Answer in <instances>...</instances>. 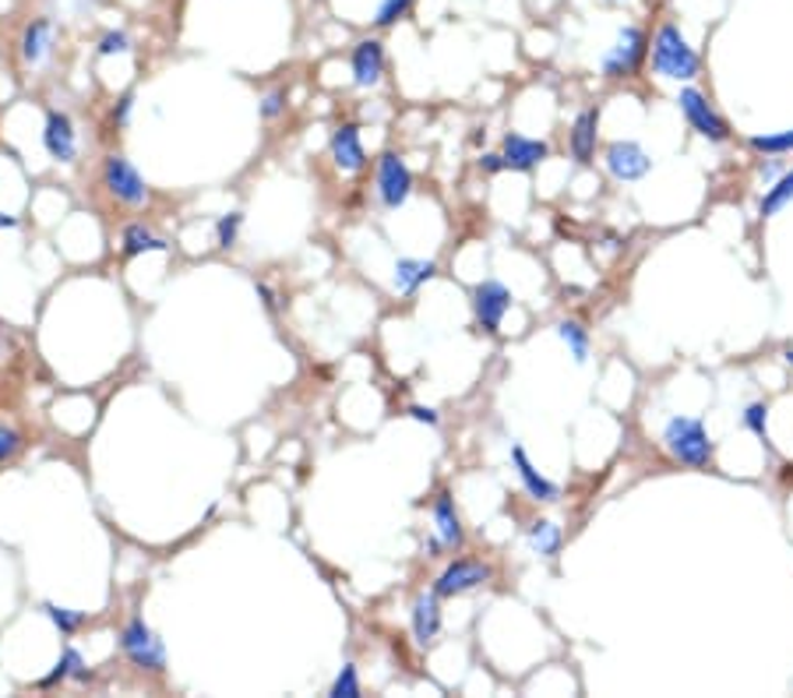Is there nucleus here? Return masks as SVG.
I'll return each mask as SVG.
<instances>
[{
	"label": "nucleus",
	"mask_w": 793,
	"mask_h": 698,
	"mask_svg": "<svg viewBox=\"0 0 793 698\" xmlns=\"http://www.w3.org/2000/svg\"><path fill=\"white\" fill-rule=\"evenodd\" d=\"M652 71L670 82H692L701 71V57L673 22H663L652 36Z\"/></svg>",
	"instance_id": "obj_1"
},
{
	"label": "nucleus",
	"mask_w": 793,
	"mask_h": 698,
	"mask_svg": "<svg viewBox=\"0 0 793 698\" xmlns=\"http://www.w3.org/2000/svg\"><path fill=\"white\" fill-rule=\"evenodd\" d=\"M663 444L678 463L695 466V469L709 466V458H712L709 430L695 417H670L667 427H663Z\"/></svg>",
	"instance_id": "obj_2"
},
{
	"label": "nucleus",
	"mask_w": 793,
	"mask_h": 698,
	"mask_svg": "<svg viewBox=\"0 0 793 698\" xmlns=\"http://www.w3.org/2000/svg\"><path fill=\"white\" fill-rule=\"evenodd\" d=\"M121 649L134 666H142L148 674L167 671V646H162V638L145 625V617L127 621L121 632Z\"/></svg>",
	"instance_id": "obj_3"
},
{
	"label": "nucleus",
	"mask_w": 793,
	"mask_h": 698,
	"mask_svg": "<svg viewBox=\"0 0 793 698\" xmlns=\"http://www.w3.org/2000/svg\"><path fill=\"white\" fill-rule=\"evenodd\" d=\"M646 53H649V36L638 25H624L618 33V42L603 57V74L607 78H627V74H635L642 68Z\"/></svg>",
	"instance_id": "obj_4"
},
{
	"label": "nucleus",
	"mask_w": 793,
	"mask_h": 698,
	"mask_svg": "<svg viewBox=\"0 0 793 698\" xmlns=\"http://www.w3.org/2000/svg\"><path fill=\"white\" fill-rule=\"evenodd\" d=\"M512 310V290L504 286L498 279H484L473 286V315L480 321L484 332H501V321L504 315Z\"/></svg>",
	"instance_id": "obj_5"
},
{
	"label": "nucleus",
	"mask_w": 793,
	"mask_h": 698,
	"mask_svg": "<svg viewBox=\"0 0 793 698\" xmlns=\"http://www.w3.org/2000/svg\"><path fill=\"white\" fill-rule=\"evenodd\" d=\"M102 181H107V191L117 201L134 205V209L148 201L145 176L134 170L131 159H124V156H107V162H102Z\"/></svg>",
	"instance_id": "obj_6"
},
{
	"label": "nucleus",
	"mask_w": 793,
	"mask_h": 698,
	"mask_svg": "<svg viewBox=\"0 0 793 698\" xmlns=\"http://www.w3.org/2000/svg\"><path fill=\"white\" fill-rule=\"evenodd\" d=\"M678 107L684 113V121L692 124V131H698L701 138L712 142V145H720L730 138V131L727 124L716 117V110L709 107V99L698 93V88H681V96H678Z\"/></svg>",
	"instance_id": "obj_7"
},
{
	"label": "nucleus",
	"mask_w": 793,
	"mask_h": 698,
	"mask_svg": "<svg viewBox=\"0 0 793 698\" xmlns=\"http://www.w3.org/2000/svg\"><path fill=\"white\" fill-rule=\"evenodd\" d=\"M413 195V173L395 152H385L378 159V198L385 209H402Z\"/></svg>",
	"instance_id": "obj_8"
},
{
	"label": "nucleus",
	"mask_w": 793,
	"mask_h": 698,
	"mask_svg": "<svg viewBox=\"0 0 793 698\" xmlns=\"http://www.w3.org/2000/svg\"><path fill=\"white\" fill-rule=\"evenodd\" d=\"M484 583H490V568L484 561H452L448 568L438 575V583H434V592H438V600H452V597H462V592H473L480 589Z\"/></svg>",
	"instance_id": "obj_9"
},
{
	"label": "nucleus",
	"mask_w": 793,
	"mask_h": 698,
	"mask_svg": "<svg viewBox=\"0 0 793 698\" xmlns=\"http://www.w3.org/2000/svg\"><path fill=\"white\" fill-rule=\"evenodd\" d=\"M603 159L610 176H618V181H642L652 170V159L638 142H613Z\"/></svg>",
	"instance_id": "obj_10"
},
{
	"label": "nucleus",
	"mask_w": 793,
	"mask_h": 698,
	"mask_svg": "<svg viewBox=\"0 0 793 698\" xmlns=\"http://www.w3.org/2000/svg\"><path fill=\"white\" fill-rule=\"evenodd\" d=\"M350 71L356 88H374L385 74V42L381 39H361L350 53Z\"/></svg>",
	"instance_id": "obj_11"
},
{
	"label": "nucleus",
	"mask_w": 793,
	"mask_h": 698,
	"mask_svg": "<svg viewBox=\"0 0 793 698\" xmlns=\"http://www.w3.org/2000/svg\"><path fill=\"white\" fill-rule=\"evenodd\" d=\"M501 156H504V167L508 170H518V173H529L533 167H540V162L550 156L547 142L540 138H526V135H504L501 142Z\"/></svg>",
	"instance_id": "obj_12"
},
{
	"label": "nucleus",
	"mask_w": 793,
	"mask_h": 698,
	"mask_svg": "<svg viewBox=\"0 0 793 698\" xmlns=\"http://www.w3.org/2000/svg\"><path fill=\"white\" fill-rule=\"evenodd\" d=\"M42 145H47L50 159L57 162H71L78 156V135H74V121L68 113H50L47 127H42Z\"/></svg>",
	"instance_id": "obj_13"
},
{
	"label": "nucleus",
	"mask_w": 793,
	"mask_h": 698,
	"mask_svg": "<svg viewBox=\"0 0 793 698\" xmlns=\"http://www.w3.org/2000/svg\"><path fill=\"white\" fill-rule=\"evenodd\" d=\"M53 42H57L53 19H33L25 25V33H22V61L28 68L47 64V57L53 53Z\"/></svg>",
	"instance_id": "obj_14"
},
{
	"label": "nucleus",
	"mask_w": 793,
	"mask_h": 698,
	"mask_svg": "<svg viewBox=\"0 0 793 698\" xmlns=\"http://www.w3.org/2000/svg\"><path fill=\"white\" fill-rule=\"evenodd\" d=\"M332 159L342 173H361L367 167V152H364V142H361V127L356 124H342L335 127L332 135Z\"/></svg>",
	"instance_id": "obj_15"
},
{
	"label": "nucleus",
	"mask_w": 793,
	"mask_h": 698,
	"mask_svg": "<svg viewBox=\"0 0 793 698\" xmlns=\"http://www.w3.org/2000/svg\"><path fill=\"white\" fill-rule=\"evenodd\" d=\"M410 625H413V638L420 646H430L434 638H438L441 632V607H438V592H424V597H416L413 603V617H410Z\"/></svg>",
	"instance_id": "obj_16"
},
{
	"label": "nucleus",
	"mask_w": 793,
	"mask_h": 698,
	"mask_svg": "<svg viewBox=\"0 0 793 698\" xmlns=\"http://www.w3.org/2000/svg\"><path fill=\"white\" fill-rule=\"evenodd\" d=\"M434 532H438V543L448 547V551H455V547H462V518L455 512V501L452 494H438L434 498Z\"/></svg>",
	"instance_id": "obj_17"
},
{
	"label": "nucleus",
	"mask_w": 793,
	"mask_h": 698,
	"mask_svg": "<svg viewBox=\"0 0 793 698\" xmlns=\"http://www.w3.org/2000/svg\"><path fill=\"white\" fill-rule=\"evenodd\" d=\"M512 463H515V473H518L522 487L529 490V498H536V501H558V494H561L558 483H550L547 477H540V469L529 463V455H526V449H522V444H515V449H512Z\"/></svg>",
	"instance_id": "obj_18"
},
{
	"label": "nucleus",
	"mask_w": 793,
	"mask_h": 698,
	"mask_svg": "<svg viewBox=\"0 0 793 698\" xmlns=\"http://www.w3.org/2000/svg\"><path fill=\"white\" fill-rule=\"evenodd\" d=\"M596 127H600V110H582L572 124V156L586 167L596 152Z\"/></svg>",
	"instance_id": "obj_19"
},
{
	"label": "nucleus",
	"mask_w": 793,
	"mask_h": 698,
	"mask_svg": "<svg viewBox=\"0 0 793 698\" xmlns=\"http://www.w3.org/2000/svg\"><path fill=\"white\" fill-rule=\"evenodd\" d=\"M121 250H124L127 258L148 255V250H156V255H167L170 244L162 241V236H156L152 230H148L145 222H131V226H124V233H121Z\"/></svg>",
	"instance_id": "obj_20"
},
{
	"label": "nucleus",
	"mask_w": 793,
	"mask_h": 698,
	"mask_svg": "<svg viewBox=\"0 0 793 698\" xmlns=\"http://www.w3.org/2000/svg\"><path fill=\"white\" fill-rule=\"evenodd\" d=\"M434 275H438V265L434 261H424V258H399L395 261V290L399 293H416L424 286V282H430Z\"/></svg>",
	"instance_id": "obj_21"
},
{
	"label": "nucleus",
	"mask_w": 793,
	"mask_h": 698,
	"mask_svg": "<svg viewBox=\"0 0 793 698\" xmlns=\"http://www.w3.org/2000/svg\"><path fill=\"white\" fill-rule=\"evenodd\" d=\"M561 529L550 523V518H536V523L529 526V547L540 558H558L561 551Z\"/></svg>",
	"instance_id": "obj_22"
},
{
	"label": "nucleus",
	"mask_w": 793,
	"mask_h": 698,
	"mask_svg": "<svg viewBox=\"0 0 793 698\" xmlns=\"http://www.w3.org/2000/svg\"><path fill=\"white\" fill-rule=\"evenodd\" d=\"M790 201H793V170H790V173H783L780 181H776V184L766 191V198H761L758 212L769 219V216H776V212H783Z\"/></svg>",
	"instance_id": "obj_23"
},
{
	"label": "nucleus",
	"mask_w": 793,
	"mask_h": 698,
	"mask_svg": "<svg viewBox=\"0 0 793 698\" xmlns=\"http://www.w3.org/2000/svg\"><path fill=\"white\" fill-rule=\"evenodd\" d=\"M68 677H74V681H85L88 677V666H85V657L78 649H64V657H61V663H57V671L50 674V677H42V688H50V685H57V681H68Z\"/></svg>",
	"instance_id": "obj_24"
},
{
	"label": "nucleus",
	"mask_w": 793,
	"mask_h": 698,
	"mask_svg": "<svg viewBox=\"0 0 793 698\" xmlns=\"http://www.w3.org/2000/svg\"><path fill=\"white\" fill-rule=\"evenodd\" d=\"M558 335H561V343L572 350L575 364H586L589 360V332L582 329L578 321H561L558 324Z\"/></svg>",
	"instance_id": "obj_25"
},
{
	"label": "nucleus",
	"mask_w": 793,
	"mask_h": 698,
	"mask_svg": "<svg viewBox=\"0 0 793 698\" xmlns=\"http://www.w3.org/2000/svg\"><path fill=\"white\" fill-rule=\"evenodd\" d=\"M42 614L53 621L61 635H74V632L85 625V614L82 611H71V607H61V603H42Z\"/></svg>",
	"instance_id": "obj_26"
},
{
	"label": "nucleus",
	"mask_w": 793,
	"mask_h": 698,
	"mask_svg": "<svg viewBox=\"0 0 793 698\" xmlns=\"http://www.w3.org/2000/svg\"><path fill=\"white\" fill-rule=\"evenodd\" d=\"M332 698H361V674H356V663H342L339 677L328 688Z\"/></svg>",
	"instance_id": "obj_27"
},
{
	"label": "nucleus",
	"mask_w": 793,
	"mask_h": 698,
	"mask_svg": "<svg viewBox=\"0 0 793 698\" xmlns=\"http://www.w3.org/2000/svg\"><path fill=\"white\" fill-rule=\"evenodd\" d=\"M410 11H413V0H381L378 14H374V25L392 28V25H399L402 19H406Z\"/></svg>",
	"instance_id": "obj_28"
},
{
	"label": "nucleus",
	"mask_w": 793,
	"mask_h": 698,
	"mask_svg": "<svg viewBox=\"0 0 793 698\" xmlns=\"http://www.w3.org/2000/svg\"><path fill=\"white\" fill-rule=\"evenodd\" d=\"M744 427L752 430V434L758 438V441H766L769 444V406L766 403H752L744 409Z\"/></svg>",
	"instance_id": "obj_29"
},
{
	"label": "nucleus",
	"mask_w": 793,
	"mask_h": 698,
	"mask_svg": "<svg viewBox=\"0 0 793 698\" xmlns=\"http://www.w3.org/2000/svg\"><path fill=\"white\" fill-rule=\"evenodd\" d=\"M241 226H244V212H230L216 222V244L222 250H230L236 244V236H241Z\"/></svg>",
	"instance_id": "obj_30"
},
{
	"label": "nucleus",
	"mask_w": 793,
	"mask_h": 698,
	"mask_svg": "<svg viewBox=\"0 0 793 698\" xmlns=\"http://www.w3.org/2000/svg\"><path fill=\"white\" fill-rule=\"evenodd\" d=\"M755 152H769V156H783L793 152V131H780V135H758L752 138Z\"/></svg>",
	"instance_id": "obj_31"
},
{
	"label": "nucleus",
	"mask_w": 793,
	"mask_h": 698,
	"mask_svg": "<svg viewBox=\"0 0 793 698\" xmlns=\"http://www.w3.org/2000/svg\"><path fill=\"white\" fill-rule=\"evenodd\" d=\"M96 53L99 57H124V53H131V36L121 33V28H110V33L99 39Z\"/></svg>",
	"instance_id": "obj_32"
},
{
	"label": "nucleus",
	"mask_w": 793,
	"mask_h": 698,
	"mask_svg": "<svg viewBox=\"0 0 793 698\" xmlns=\"http://www.w3.org/2000/svg\"><path fill=\"white\" fill-rule=\"evenodd\" d=\"M282 113H286V93L276 88V93H268L261 99V117H265V121H276V117H282Z\"/></svg>",
	"instance_id": "obj_33"
},
{
	"label": "nucleus",
	"mask_w": 793,
	"mask_h": 698,
	"mask_svg": "<svg viewBox=\"0 0 793 698\" xmlns=\"http://www.w3.org/2000/svg\"><path fill=\"white\" fill-rule=\"evenodd\" d=\"M19 444H22V434L14 427H4L0 424V466L8 463V458L19 452Z\"/></svg>",
	"instance_id": "obj_34"
},
{
	"label": "nucleus",
	"mask_w": 793,
	"mask_h": 698,
	"mask_svg": "<svg viewBox=\"0 0 793 698\" xmlns=\"http://www.w3.org/2000/svg\"><path fill=\"white\" fill-rule=\"evenodd\" d=\"M131 107H134V93H124L121 102H117V110H113V124H117V127H124V124H127Z\"/></svg>",
	"instance_id": "obj_35"
},
{
	"label": "nucleus",
	"mask_w": 793,
	"mask_h": 698,
	"mask_svg": "<svg viewBox=\"0 0 793 698\" xmlns=\"http://www.w3.org/2000/svg\"><path fill=\"white\" fill-rule=\"evenodd\" d=\"M410 417H413V420H420V424L438 427V413H434L430 406H410Z\"/></svg>",
	"instance_id": "obj_36"
},
{
	"label": "nucleus",
	"mask_w": 793,
	"mask_h": 698,
	"mask_svg": "<svg viewBox=\"0 0 793 698\" xmlns=\"http://www.w3.org/2000/svg\"><path fill=\"white\" fill-rule=\"evenodd\" d=\"M480 167H484L487 173H501V170H508L501 152H487V156H480Z\"/></svg>",
	"instance_id": "obj_37"
},
{
	"label": "nucleus",
	"mask_w": 793,
	"mask_h": 698,
	"mask_svg": "<svg viewBox=\"0 0 793 698\" xmlns=\"http://www.w3.org/2000/svg\"><path fill=\"white\" fill-rule=\"evenodd\" d=\"M258 293L265 296V307H268V310H276V293L268 290V286H258Z\"/></svg>",
	"instance_id": "obj_38"
},
{
	"label": "nucleus",
	"mask_w": 793,
	"mask_h": 698,
	"mask_svg": "<svg viewBox=\"0 0 793 698\" xmlns=\"http://www.w3.org/2000/svg\"><path fill=\"white\" fill-rule=\"evenodd\" d=\"M14 226H19V219L8 216V212H0V230H14Z\"/></svg>",
	"instance_id": "obj_39"
},
{
	"label": "nucleus",
	"mask_w": 793,
	"mask_h": 698,
	"mask_svg": "<svg viewBox=\"0 0 793 698\" xmlns=\"http://www.w3.org/2000/svg\"><path fill=\"white\" fill-rule=\"evenodd\" d=\"M776 170H780V167H776V162H766V167H761V176H772Z\"/></svg>",
	"instance_id": "obj_40"
},
{
	"label": "nucleus",
	"mask_w": 793,
	"mask_h": 698,
	"mask_svg": "<svg viewBox=\"0 0 793 698\" xmlns=\"http://www.w3.org/2000/svg\"><path fill=\"white\" fill-rule=\"evenodd\" d=\"M783 356H786V364H793V350H786Z\"/></svg>",
	"instance_id": "obj_41"
},
{
	"label": "nucleus",
	"mask_w": 793,
	"mask_h": 698,
	"mask_svg": "<svg viewBox=\"0 0 793 698\" xmlns=\"http://www.w3.org/2000/svg\"><path fill=\"white\" fill-rule=\"evenodd\" d=\"M74 4H78V8H85V4H93V0H74Z\"/></svg>",
	"instance_id": "obj_42"
},
{
	"label": "nucleus",
	"mask_w": 793,
	"mask_h": 698,
	"mask_svg": "<svg viewBox=\"0 0 793 698\" xmlns=\"http://www.w3.org/2000/svg\"><path fill=\"white\" fill-rule=\"evenodd\" d=\"M607 4H621V0H607Z\"/></svg>",
	"instance_id": "obj_43"
}]
</instances>
